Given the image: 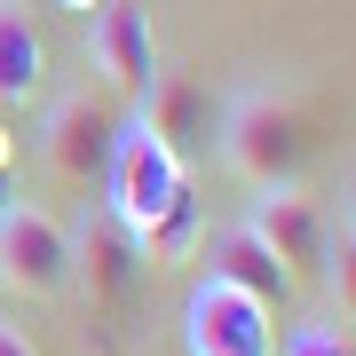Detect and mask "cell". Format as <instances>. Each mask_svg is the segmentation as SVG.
<instances>
[{
	"instance_id": "6da1fadb",
	"label": "cell",
	"mask_w": 356,
	"mask_h": 356,
	"mask_svg": "<svg viewBox=\"0 0 356 356\" xmlns=\"http://www.w3.org/2000/svg\"><path fill=\"white\" fill-rule=\"evenodd\" d=\"M214 151L238 182H254V191H277V182H301L309 151H317V135H309V111L293 95H269V88H238L222 103V127H214Z\"/></svg>"
},
{
	"instance_id": "7a4b0ae2",
	"label": "cell",
	"mask_w": 356,
	"mask_h": 356,
	"mask_svg": "<svg viewBox=\"0 0 356 356\" xmlns=\"http://www.w3.org/2000/svg\"><path fill=\"white\" fill-rule=\"evenodd\" d=\"M95 191H103V214L127 222L135 238H143L166 206L191 191V166H182V159L127 111V119H119V135H111V159H103V182H95Z\"/></svg>"
},
{
	"instance_id": "3957f363",
	"label": "cell",
	"mask_w": 356,
	"mask_h": 356,
	"mask_svg": "<svg viewBox=\"0 0 356 356\" xmlns=\"http://www.w3.org/2000/svg\"><path fill=\"white\" fill-rule=\"evenodd\" d=\"M0 293H16V301L72 293V222H56L40 198L0 206Z\"/></svg>"
},
{
	"instance_id": "277c9868",
	"label": "cell",
	"mask_w": 356,
	"mask_h": 356,
	"mask_svg": "<svg viewBox=\"0 0 356 356\" xmlns=\"http://www.w3.org/2000/svg\"><path fill=\"white\" fill-rule=\"evenodd\" d=\"M111 135H119V111L88 88L56 95L48 119H40V166H48L64 191H95L103 182V159H111Z\"/></svg>"
},
{
	"instance_id": "5b68a950",
	"label": "cell",
	"mask_w": 356,
	"mask_h": 356,
	"mask_svg": "<svg viewBox=\"0 0 356 356\" xmlns=\"http://www.w3.org/2000/svg\"><path fill=\"white\" fill-rule=\"evenodd\" d=\"M143 277H151V254H143V238L127 222H111L103 206H88V214L72 222V285H88L95 309H127Z\"/></svg>"
},
{
	"instance_id": "8992f818",
	"label": "cell",
	"mask_w": 356,
	"mask_h": 356,
	"mask_svg": "<svg viewBox=\"0 0 356 356\" xmlns=\"http://www.w3.org/2000/svg\"><path fill=\"white\" fill-rule=\"evenodd\" d=\"M182 341H191V356H277V317L245 301L238 285L198 277L182 301Z\"/></svg>"
},
{
	"instance_id": "52a82bcc",
	"label": "cell",
	"mask_w": 356,
	"mask_h": 356,
	"mask_svg": "<svg viewBox=\"0 0 356 356\" xmlns=\"http://www.w3.org/2000/svg\"><path fill=\"white\" fill-rule=\"evenodd\" d=\"M135 119H143V127H151V135H159L182 166H191V159H206V151H214L222 103H214V88H206V79L166 72V64H159V79H151V88H143V103H135Z\"/></svg>"
},
{
	"instance_id": "ba28073f",
	"label": "cell",
	"mask_w": 356,
	"mask_h": 356,
	"mask_svg": "<svg viewBox=\"0 0 356 356\" xmlns=\"http://www.w3.org/2000/svg\"><path fill=\"white\" fill-rule=\"evenodd\" d=\"M88 56H95V72L111 79V95H127V103H143V88L159 79V40H151V16H143L135 0H95Z\"/></svg>"
},
{
	"instance_id": "9c48e42d",
	"label": "cell",
	"mask_w": 356,
	"mask_h": 356,
	"mask_svg": "<svg viewBox=\"0 0 356 356\" xmlns=\"http://www.w3.org/2000/svg\"><path fill=\"white\" fill-rule=\"evenodd\" d=\"M245 229L277 254L293 277H317V261H325V229H332V214L317 198L301 191V182H277V191H261L254 198V214H245Z\"/></svg>"
},
{
	"instance_id": "30bf717a",
	"label": "cell",
	"mask_w": 356,
	"mask_h": 356,
	"mask_svg": "<svg viewBox=\"0 0 356 356\" xmlns=\"http://www.w3.org/2000/svg\"><path fill=\"white\" fill-rule=\"evenodd\" d=\"M198 261H206V277L238 285L245 301H261V309H269V317H277V309L293 301V293H301V277H293V269H285L277 254H269V245H261L245 222H229V229H206V238H198Z\"/></svg>"
},
{
	"instance_id": "8fae6325",
	"label": "cell",
	"mask_w": 356,
	"mask_h": 356,
	"mask_svg": "<svg viewBox=\"0 0 356 356\" xmlns=\"http://www.w3.org/2000/svg\"><path fill=\"white\" fill-rule=\"evenodd\" d=\"M40 79H48V48H40V24L24 0H0V111L8 103H32Z\"/></svg>"
},
{
	"instance_id": "7c38bea8",
	"label": "cell",
	"mask_w": 356,
	"mask_h": 356,
	"mask_svg": "<svg viewBox=\"0 0 356 356\" xmlns=\"http://www.w3.org/2000/svg\"><path fill=\"white\" fill-rule=\"evenodd\" d=\"M198 238H206V206H198V182H191V191L143 229V254H151V269L159 261H198Z\"/></svg>"
},
{
	"instance_id": "4fadbf2b",
	"label": "cell",
	"mask_w": 356,
	"mask_h": 356,
	"mask_svg": "<svg viewBox=\"0 0 356 356\" xmlns=\"http://www.w3.org/2000/svg\"><path fill=\"white\" fill-rule=\"evenodd\" d=\"M317 277H325V293H332V309H356V222H348V206H341V222L325 229V261H317Z\"/></svg>"
},
{
	"instance_id": "5bb4252c",
	"label": "cell",
	"mask_w": 356,
	"mask_h": 356,
	"mask_svg": "<svg viewBox=\"0 0 356 356\" xmlns=\"http://www.w3.org/2000/svg\"><path fill=\"white\" fill-rule=\"evenodd\" d=\"M277 356H356V341H348V317L341 309H317V317H301L285 332V348Z\"/></svg>"
},
{
	"instance_id": "9a60e30c",
	"label": "cell",
	"mask_w": 356,
	"mask_h": 356,
	"mask_svg": "<svg viewBox=\"0 0 356 356\" xmlns=\"http://www.w3.org/2000/svg\"><path fill=\"white\" fill-rule=\"evenodd\" d=\"M0 356H40V348H32V332H24V325L0 317Z\"/></svg>"
},
{
	"instance_id": "2e32d148",
	"label": "cell",
	"mask_w": 356,
	"mask_h": 356,
	"mask_svg": "<svg viewBox=\"0 0 356 356\" xmlns=\"http://www.w3.org/2000/svg\"><path fill=\"white\" fill-rule=\"evenodd\" d=\"M8 159H16V135H8V127H0V175H8Z\"/></svg>"
},
{
	"instance_id": "e0dca14e",
	"label": "cell",
	"mask_w": 356,
	"mask_h": 356,
	"mask_svg": "<svg viewBox=\"0 0 356 356\" xmlns=\"http://www.w3.org/2000/svg\"><path fill=\"white\" fill-rule=\"evenodd\" d=\"M64 8H95V0H64Z\"/></svg>"
}]
</instances>
